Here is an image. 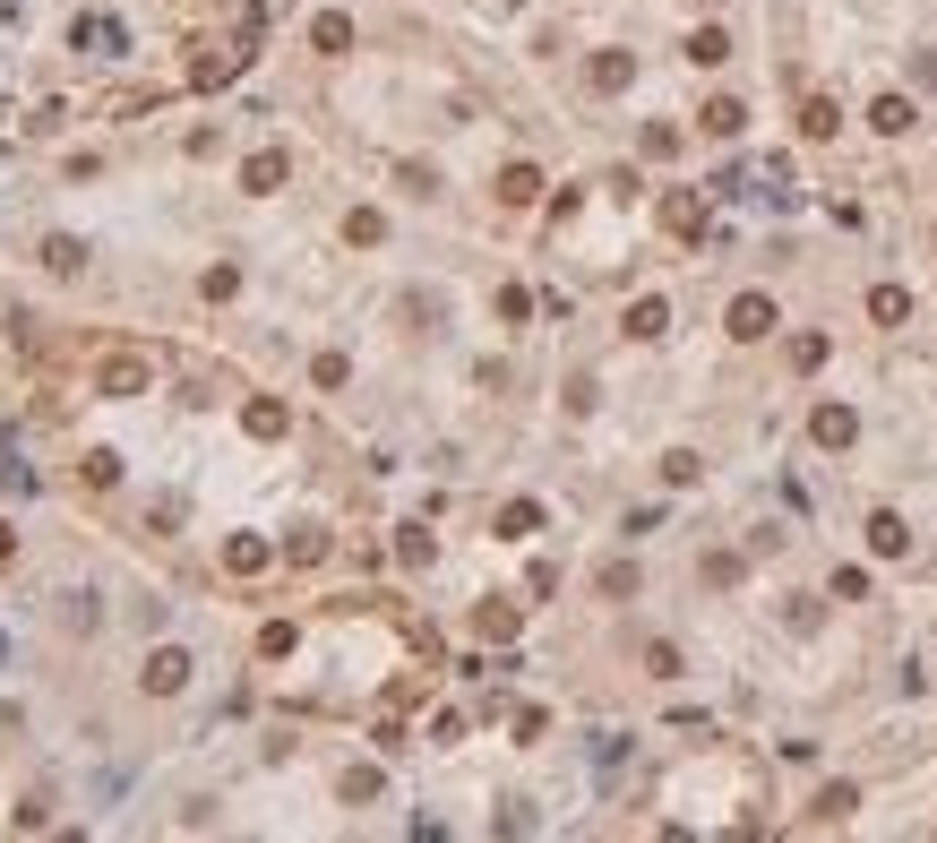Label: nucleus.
<instances>
[{
	"label": "nucleus",
	"instance_id": "obj_21",
	"mask_svg": "<svg viewBox=\"0 0 937 843\" xmlns=\"http://www.w3.org/2000/svg\"><path fill=\"white\" fill-rule=\"evenodd\" d=\"M800 130H809V138H834V104H826V95H817V104L800 112Z\"/></svg>",
	"mask_w": 937,
	"mask_h": 843
},
{
	"label": "nucleus",
	"instance_id": "obj_2",
	"mask_svg": "<svg viewBox=\"0 0 937 843\" xmlns=\"http://www.w3.org/2000/svg\"><path fill=\"white\" fill-rule=\"evenodd\" d=\"M95 388H104V396H138V388H147V353H112Z\"/></svg>",
	"mask_w": 937,
	"mask_h": 843
},
{
	"label": "nucleus",
	"instance_id": "obj_7",
	"mask_svg": "<svg viewBox=\"0 0 937 843\" xmlns=\"http://www.w3.org/2000/svg\"><path fill=\"white\" fill-rule=\"evenodd\" d=\"M499 198H508V207H533V198H542V173H533V164H508V173H499Z\"/></svg>",
	"mask_w": 937,
	"mask_h": 843
},
{
	"label": "nucleus",
	"instance_id": "obj_5",
	"mask_svg": "<svg viewBox=\"0 0 937 843\" xmlns=\"http://www.w3.org/2000/svg\"><path fill=\"white\" fill-rule=\"evenodd\" d=\"M869 319L877 327H903V319H912V293H903V284H877V293H869Z\"/></svg>",
	"mask_w": 937,
	"mask_h": 843
},
{
	"label": "nucleus",
	"instance_id": "obj_11",
	"mask_svg": "<svg viewBox=\"0 0 937 843\" xmlns=\"http://www.w3.org/2000/svg\"><path fill=\"white\" fill-rule=\"evenodd\" d=\"M224 560L250 577V568H267V542H258V534H233V542H224Z\"/></svg>",
	"mask_w": 937,
	"mask_h": 843
},
{
	"label": "nucleus",
	"instance_id": "obj_9",
	"mask_svg": "<svg viewBox=\"0 0 937 843\" xmlns=\"http://www.w3.org/2000/svg\"><path fill=\"white\" fill-rule=\"evenodd\" d=\"M241 181H250V190H276V181H284V155H276V147L250 155V164H241Z\"/></svg>",
	"mask_w": 937,
	"mask_h": 843
},
{
	"label": "nucleus",
	"instance_id": "obj_16",
	"mask_svg": "<svg viewBox=\"0 0 937 843\" xmlns=\"http://www.w3.org/2000/svg\"><path fill=\"white\" fill-rule=\"evenodd\" d=\"M705 130H714V138H740V104H731V95H723V104H705Z\"/></svg>",
	"mask_w": 937,
	"mask_h": 843
},
{
	"label": "nucleus",
	"instance_id": "obj_19",
	"mask_svg": "<svg viewBox=\"0 0 937 843\" xmlns=\"http://www.w3.org/2000/svg\"><path fill=\"white\" fill-rule=\"evenodd\" d=\"M78 259H86L78 241H43V267H52V276H69V267H78Z\"/></svg>",
	"mask_w": 937,
	"mask_h": 843
},
{
	"label": "nucleus",
	"instance_id": "obj_18",
	"mask_svg": "<svg viewBox=\"0 0 937 843\" xmlns=\"http://www.w3.org/2000/svg\"><path fill=\"white\" fill-rule=\"evenodd\" d=\"M662 319H671L662 302H637V310H628V336H662Z\"/></svg>",
	"mask_w": 937,
	"mask_h": 843
},
{
	"label": "nucleus",
	"instance_id": "obj_12",
	"mask_svg": "<svg viewBox=\"0 0 937 843\" xmlns=\"http://www.w3.org/2000/svg\"><path fill=\"white\" fill-rule=\"evenodd\" d=\"M662 224H671V233H697L705 207H697V198H662Z\"/></svg>",
	"mask_w": 937,
	"mask_h": 843
},
{
	"label": "nucleus",
	"instance_id": "obj_1",
	"mask_svg": "<svg viewBox=\"0 0 937 843\" xmlns=\"http://www.w3.org/2000/svg\"><path fill=\"white\" fill-rule=\"evenodd\" d=\"M731 336H740V345L774 336V302H766V293H740V302H731Z\"/></svg>",
	"mask_w": 937,
	"mask_h": 843
},
{
	"label": "nucleus",
	"instance_id": "obj_6",
	"mask_svg": "<svg viewBox=\"0 0 937 843\" xmlns=\"http://www.w3.org/2000/svg\"><path fill=\"white\" fill-rule=\"evenodd\" d=\"M869 551H877V560H903V551H912L903 517H869Z\"/></svg>",
	"mask_w": 937,
	"mask_h": 843
},
{
	"label": "nucleus",
	"instance_id": "obj_8",
	"mask_svg": "<svg viewBox=\"0 0 937 843\" xmlns=\"http://www.w3.org/2000/svg\"><path fill=\"white\" fill-rule=\"evenodd\" d=\"M688 61H705V69H714V61H731V35H723V26H705V35H688Z\"/></svg>",
	"mask_w": 937,
	"mask_h": 843
},
{
	"label": "nucleus",
	"instance_id": "obj_15",
	"mask_svg": "<svg viewBox=\"0 0 937 843\" xmlns=\"http://www.w3.org/2000/svg\"><path fill=\"white\" fill-rule=\"evenodd\" d=\"M852 809H860V792H852V783H834V792H817V818H852Z\"/></svg>",
	"mask_w": 937,
	"mask_h": 843
},
{
	"label": "nucleus",
	"instance_id": "obj_13",
	"mask_svg": "<svg viewBox=\"0 0 937 843\" xmlns=\"http://www.w3.org/2000/svg\"><path fill=\"white\" fill-rule=\"evenodd\" d=\"M912 121H920V112L903 104V95H886V104H877V130H886V138H903V130H912Z\"/></svg>",
	"mask_w": 937,
	"mask_h": 843
},
{
	"label": "nucleus",
	"instance_id": "obj_4",
	"mask_svg": "<svg viewBox=\"0 0 937 843\" xmlns=\"http://www.w3.org/2000/svg\"><path fill=\"white\" fill-rule=\"evenodd\" d=\"M809 431H817V448H852V431H860V422H852L843 405H817V422H809Z\"/></svg>",
	"mask_w": 937,
	"mask_h": 843
},
{
	"label": "nucleus",
	"instance_id": "obj_3",
	"mask_svg": "<svg viewBox=\"0 0 937 843\" xmlns=\"http://www.w3.org/2000/svg\"><path fill=\"white\" fill-rule=\"evenodd\" d=\"M181 680H190V654H181V646H164V654L147 663V689H155V697H172Z\"/></svg>",
	"mask_w": 937,
	"mask_h": 843
},
{
	"label": "nucleus",
	"instance_id": "obj_14",
	"mask_svg": "<svg viewBox=\"0 0 937 843\" xmlns=\"http://www.w3.org/2000/svg\"><path fill=\"white\" fill-rule=\"evenodd\" d=\"M310 35H319V52H344V44H353V18H336V9H327Z\"/></svg>",
	"mask_w": 937,
	"mask_h": 843
},
{
	"label": "nucleus",
	"instance_id": "obj_20",
	"mask_svg": "<svg viewBox=\"0 0 937 843\" xmlns=\"http://www.w3.org/2000/svg\"><path fill=\"white\" fill-rule=\"evenodd\" d=\"M594 87H628V52H602V61H594Z\"/></svg>",
	"mask_w": 937,
	"mask_h": 843
},
{
	"label": "nucleus",
	"instance_id": "obj_17",
	"mask_svg": "<svg viewBox=\"0 0 937 843\" xmlns=\"http://www.w3.org/2000/svg\"><path fill=\"white\" fill-rule=\"evenodd\" d=\"M533 525H542V508H533V499H516V508H499V534H533Z\"/></svg>",
	"mask_w": 937,
	"mask_h": 843
},
{
	"label": "nucleus",
	"instance_id": "obj_10",
	"mask_svg": "<svg viewBox=\"0 0 937 843\" xmlns=\"http://www.w3.org/2000/svg\"><path fill=\"white\" fill-rule=\"evenodd\" d=\"M241 422H250V439H276V431H284V405H276V396H258Z\"/></svg>",
	"mask_w": 937,
	"mask_h": 843
}]
</instances>
